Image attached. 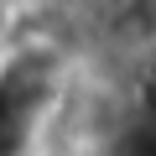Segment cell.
I'll return each mask as SVG.
<instances>
[{
  "mask_svg": "<svg viewBox=\"0 0 156 156\" xmlns=\"http://www.w3.org/2000/svg\"><path fill=\"white\" fill-rule=\"evenodd\" d=\"M104 37L120 57L156 47V0H104Z\"/></svg>",
  "mask_w": 156,
  "mask_h": 156,
  "instance_id": "cell-1",
  "label": "cell"
},
{
  "mask_svg": "<svg viewBox=\"0 0 156 156\" xmlns=\"http://www.w3.org/2000/svg\"><path fill=\"white\" fill-rule=\"evenodd\" d=\"M104 156H156V109L130 115L115 130V140L104 146Z\"/></svg>",
  "mask_w": 156,
  "mask_h": 156,
  "instance_id": "cell-2",
  "label": "cell"
},
{
  "mask_svg": "<svg viewBox=\"0 0 156 156\" xmlns=\"http://www.w3.org/2000/svg\"><path fill=\"white\" fill-rule=\"evenodd\" d=\"M5 21H11V5L0 0V37H5Z\"/></svg>",
  "mask_w": 156,
  "mask_h": 156,
  "instance_id": "cell-3",
  "label": "cell"
}]
</instances>
